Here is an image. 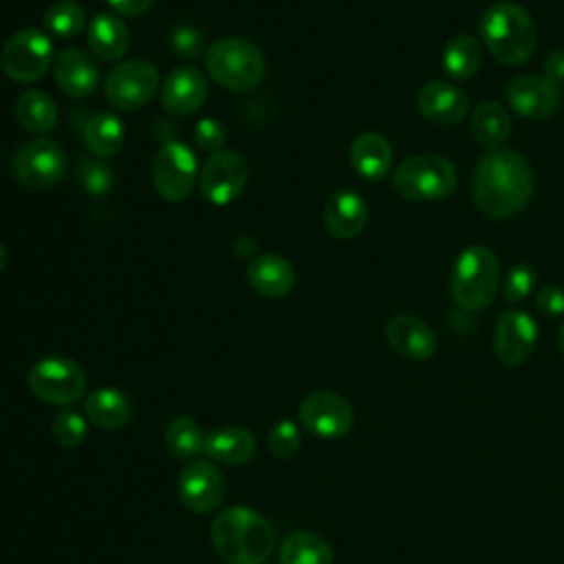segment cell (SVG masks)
Segmentation results:
<instances>
[{"mask_svg": "<svg viewBox=\"0 0 564 564\" xmlns=\"http://www.w3.org/2000/svg\"><path fill=\"white\" fill-rule=\"evenodd\" d=\"M251 289L264 297H282L295 284V269L278 253H260L247 267Z\"/></svg>", "mask_w": 564, "mask_h": 564, "instance_id": "cell-22", "label": "cell"}, {"mask_svg": "<svg viewBox=\"0 0 564 564\" xmlns=\"http://www.w3.org/2000/svg\"><path fill=\"white\" fill-rule=\"evenodd\" d=\"M205 432L192 416H174L165 425V447L178 460H192L203 452Z\"/></svg>", "mask_w": 564, "mask_h": 564, "instance_id": "cell-32", "label": "cell"}, {"mask_svg": "<svg viewBox=\"0 0 564 564\" xmlns=\"http://www.w3.org/2000/svg\"><path fill=\"white\" fill-rule=\"evenodd\" d=\"M178 498L192 513L214 511L225 496V480L218 467L207 458H192L178 474Z\"/></svg>", "mask_w": 564, "mask_h": 564, "instance_id": "cell-14", "label": "cell"}, {"mask_svg": "<svg viewBox=\"0 0 564 564\" xmlns=\"http://www.w3.org/2000/svg\"><path fill=\"white\" fill-rule=\"evenodd\" d=\"M55 82L68 97H88L99 84L97 62L77 46H66L55 57Z\"/></svg>", "mask_w": 564, "mask_h": 564, "instance_id": "cell-20", "label": "cell"}, {"mask_svg": "<svg viewBox=\"0 0 564 564\" xmlns=\"http://www.w3.org/2000/svg\"><path fill=\"white\" fill-rule=\"evenodd\" d=\"M106 2L115 9V13H121L128 18H139L152 7V0H106Z\"/></svg>", "mask_w": 564, "mask_h": 564, "instance_id": "cell-42", "label": "cell"}, {"mask_svg": "<svg viewBox=\"0 0 564 564\" xmlns=\"http://www.w3.org/2000/svg\"><path fill=\"white\" fill-rule=\"evenodd\" d=\"M51 432H53V438L57 441L59 447H66V449H75L79 447L86 436H88V419L75 410H59L55 416H53V423H51Z\"/></svg>", "mask_w": 564, "mask_h": 564, "instance_id": "cell-34", "label": "cell"}, {"mask_svg": "<svg viewBox=\"0 0 564 564\" xmlns=\"http://www.w3.org/2000/svg\"><path fill=\"white\" fill-rule=\"evenodd\" d=\"M482 62V46L467 33L454 35L443 48V70L449 79H469Z\"/></svg>", "mask_w": 564, "mask_h": 564, "instance_id": "cell-30", "label": "cell"}, {"mask_svg": "<svg viewBox=\"0 0 564 564\" xmlns=\"http://www.w3.org/2000/svg\"><path fill=\"white\" fill-rule=\"evenodd\" d=\"M531 194L533 172L520 152L496 148L480 156L471 178V198L485 216L511 218L527 207Z\"/></svg>", "mask_w": 564, "mask_h": 564, "instance_id": "cell-1", "label": "cell"}, {"mask_svg": "<svg viewBox=\"0 0 564 564\" xmlns=\"http://www.w3.org/2000/svg\"><path fill=\"white\" fill-rule=\"evenodd\" d=\"M280 564H335L330 544L311 531H295L284 538L278 551Z\"/></svg>", "mask_w": 564, "mask_h": 564, "instance_id": "cell-28", "label": "cell"}, {"mask_svg": "<svg viewBox=\"0 0 564 564\" xmlns=\"http://www.w3.org/2000/svg\"><path fill=\"white\" fill-rule=\"evenodd\" d=\"M383 335H386L388 346L399 357L410 359V361H425L438 348L436 333L430 328V324H425L423 319H419L414 315H405V313L394 315L386 324Z\"/></svg>", "mask_w": 564, "mask_h": 564, "instance_id": "cell-18", "label": "cell"}, {"mask_svg": "<svg viewBox=\"0 0 564 564\" xmlns=\"http://www.w3.org/2000/svg\"><path fill=\"white\" fill-rule=\"evenodd\" d=\"M86 42L99 59L115 62L126 55L130 31L115 13H97L86 29Z\"/></svg>", "mask_w": 564, "mask_h": 564, "instance_id": "cell-26", "label": "cell"}, {"mask_svg": "<svg viewBox=\"0 0 564 564\" xmlns=\"http://www.w3.org/2000/svg\"><path fill=\"white\" fill-rule=\"evenodd\" d=\"M505 97L511 110L529 121L549 119L560 106V88L546 77L535 75H520L509 82Z\"/></svg>", "mask_w": 564, "mask_h": 564, "instance_id": "cell-16", "label": "cell"}, {"mask_svg": "<svg viewBox=\"0 0 564 564\" xmlns=\"http://www.w3.org/2000/svg\"><path fill=\"white\" fill-rule=\"evenodd\" d=\"M297 414L302 427L324 441L346 436L355 423V410L348 399L330 390H315L304 397Z\"/></svg>", "mask_w": 564, "mask_h": 564, "instance_id": "cell-11", "label": "cell"}, {"mask_svg": "<svg viewBox=\"0 0 564 564\" xmlns=\"http://www.w3.org/2000/svg\"><path fill=\"white\" fill-rule=\"evenodd\" d=\"M416 108L432 123L454 126L469 112V97L458 84L434 79L416 93Z\"/></svg>", "mask_w": 564, "mask_h": 564, "instance_id": "cell-17", "label": "cell"}, {"mask_svg": "<svg viewBox=\"0 0 564 564\" xmlns=\"http://www.w3.org/2000/svg\"><path fill=\"white\" fill-rule=\"evenodd\" d=\"M225 139H227L225 126H223L220 121L212 119V117L200 119V121L196 123V128H194V141H196V145H198L203 152H212V154H214V152L223 150Z\"/></svg>", "mask_w": 564, "mask_h": 564, "instance_id": "cell-39", "label": "cell"}, {"mask_svg": "<svg viewBox=\"0 0 564 564\" xmlns=\"http://www.w3.org/2000/svg\"><path fill=\"white\" fill-rule=\"evenodd\" d=\"M77 176H79L84 189L95 194V196H101V194L110 192L112 181H115V174H112L110 165H106L97 159H82Z\"/></svg>", "mask_w": 564, "mask_h": 564, "instance_id": "cell-37", "label": "cell"}, {"mask_svg": "<svg viewBox=\"0 0 564 564\" xmlns=\"http://www.w3.org/2000/svg\"><path fill=\"white\" fill-rule=\"evenodd\" d=\"M458 183L456 165L441 154H416L394 167L392 185L399 196L414 203L447 198Z\"/></svg>", "mask_w": 564, "mask_h": 564, "instance_id": "cell-6", "label": "cell"}, {"mask_svg": "<svg viewBox=\"0 0 564 564\" xmlns=\"http://www.w3.org/2000/svg\"><path fill=\"white\" fill-rule=\"evenodd\" d=\"M214 551L227 564H264L275 546L273 524L249 507H227L209 524Z\"/></svg>", "mask_w": 564, "mask_h": 564, "instance_id": "cell-2", "label": "cell"}, {"mask_svg": "<svg viewBox=\"0 0 564 564\" xmlns=\"http://www.w3.org/2000/svg\"><path fill=\"white\" fill-rule=\"evenodd\" d=\"M152 185L156 194L170 203H178L189 196L196 185L198 163L196 154L181 141H167L156 152L150 167Z\"/></svg>", "mask_w": 564, "mask_h": 564, "instance_id": "cell-9", "label": "cell"}, {"mask_svg": "<svg viewBox=\"0 0 564 564\" xmlns=\"http://www.w3.org/2000/svg\"><path fill=\"white\" fill-rule=\"evenodd\" d=\"M4 264H7V249L0 245V271L4 269Z\"/></svg>", "mask_w": 564, "mask_h": 564, "instance_id": "cell-44", "label": "cell"}, {"mask_svg": "<svg viewBox=\"0 0 564 564\" xmlns=\"http://www.w3.org/2000/svg\"><path fill=\"white\" fill-rule=\"evenodd\" d=\"M471 137L487 150L502 148L511 132V117L498 101H480L469 117Z\"/></svg>", "mask_w": 564, "mask_h": 564, "instance_id": "cell-27", "label": "cell"}, {"mask_svg": "<svg viewBox=\"0 0 564 564\" xmlns=\"http://www.w3.org/2000/svg\"><path fill=\"white\" fill-rule=\"evenodd\" d=\"M247 178H249V165L245 156L231 150H218L203 163L198 185L207 203L216 207H225L242 194Z\"/></svg>", "mask_w": 564, "mask_h": 564, "instance_id": "cell-13", "label": "cell"}, {"mask_svg": "<svg viewBox=\"0 0 564 564\" xmlns=\"http://www.w3.org/2000/svg\"><path fill=\"white\" fill-rule=\"evenodd\" d=\"M207 97V82L200 70L192 66L174 68L161 86V104L176 117L194 115Z\"/></svg>", "mask_w": 564, "mask_h": 564, "instance_id": "cell-19", "label": "cell"}, {"mask_svg": "<svg viewBox=\"0 0 564 564\" xmlns=\"http://www.w3.org/2000/svg\"><path fill=\"white\" fill-rule=\"evenodd\" d=\"M205 68L223 88L249 93L260 86L264 77V57L260 48L245 37H223L205 48Z\"/></svg>", "mask_w": 564, "mask_h": 564, "instance_id": "cell-5", "label": "cell"}, {"mask_svg": "<svg viewBox=\"0 0 564 564\" xmlns=\"http://www.w3.org/2000/svg\"><path fill=\"white\" fill-rule=\"evenodd\" d=\"M366 220L368 205L355 189H337L324 205V225L339 240L359 236L366 227Z\"/></svg>", "mask_w": 564, "mask_h": 564, "instance_id": "cell-21", "label": "cell"}, {"mask_svg": "<svg viewBox=\"0 0 564 564\" xmlns=\"http://www.w3.org/2000/svg\"><path fill=\"white\" fill-rule=\"evenodd\" d=\"M15 119L24 130L44 134L57 126V106L44 90H26L15 101Z\"/></svg>", "mask_w": 564, "mask_h": 564, "instance_id": "cell-29", "label": "cell"}, {"mask_svg": "<svg viewBox=\"0 0 564 564\" xmlns=\"http://www.w3.org/2000/svg\"><path fill=\"white\" fill-rule=\"evenodd\" d=\"M126 139V128L112 112H97L88 119L84 128V143L97 156H112L121 150Z\"/></svg>", "mask_w": 564, "mask_h": 564, "instance_id": "cell-31", "label": "cell"}, {"mask_svg": "<svg viewBox=\"0 0 564 564\" xmlns=\"http://www.w3.org/2000/svg\"><path fill=\"white\" fill-rule=\"evenodd\" d=\"M159 88V70L145 59H128L117 64L106 82L104 95L110 106L123 112L143 108Z\"/></svg>", "mask_w": 564, "mask_h": 564, "instance_id": "cell-8", "label": "cell"}, {"mask_svg": "<svg viewBox=\"0 0 564 564\" xmlns=\"http://www.w3.org/2000/svg\"><path fill=\"white\" fill-rule=\"evenodd\" d=\"M535 306L546 317H560L564 315V289L557 284H546L535 295Z\"/></svg>", "mask_w": 564, "mask_h": 564, "instance_id": "cell-40", "label": "cell"}, {"mask_svg": "<svg viewBox=\"0 0 564 564\" xmlns=\"http://www.w3.org/2000/svg\"><path fill=\"white\" fill-rule=\"evenodd\" d=\"M538 273L531 264H516L505 273L502 280V295L509 304L527 300L535 291Z\"/></svg>", "mask_w": 564, "mask_h": 564, "instance_id": "cell-36", "label": "cell"}, {"mask_svg": "<svg viewBox=\"0 0 564 564\" xmlns=\"http://www.w3.org/2000/svg\"><path fill=\"white\" fill-rule=\"evenodd\" d=\"M355 172L368 181H381L392 167V145L379 132H361L350 145Z\"/></svg>", "mask_w": 564, "mask_h": 564, "instance_id": "cell-25", "label": "cell"}, {"mask_svg": "<svg viewBox=\"0 0 564 564\" xmlns=\"http://www.w3.org/2000/svg\"><path fill=\"white\" fill-rule=\"evenodd\" d=\"M170 42H172V48L178 55L192 59V57H198L203 53L205 33L200 29H196L194 24H178L176 29H172Z\"/></svg>", "mask_w": 564, "mask_h": 564, "instance_id": "cell-38", "label": "cell"}, {"mask_svg": "<svg viewBox=\"0 0 564 564\" xmlns=\"http://www.w3.org/2000/svg\"><path fill=\"white\" fill-rule=\"evenodd\" d=\"M64 152L48 137L26 141L13 156V174L29 189H51L64 176Z\"/></svg>", "mask_w": 564, "mask_h": 564, "instance_id": "cell-12", "label": "cell"}, {"mask_svg": "<svg viewBox=\"0 0 564 564\" xmlns=\"http://www.w3.org/2000/svg\"><path fill=\"white\" fill-rule=\"evenodd\" d=\"M557 348H560V352L564 355V319H562V324H560V328H557Z\"/></svg>", "mask_w": 564, "mask_h": 564, "instance_id": "cell-43", "label": "cell"}, {"mask_svg": "<svg viewBox=\"0 0 564 564\" xmlns=\"http://www.w3.org/2000/svg\"><path fill=\"white\" fill-rule=\"evenodd\" d=\"M203 452L223 465H245L256 454V438L245 427L225 425L205 434Z\"/></svg>", "mask_w": 564, "mask_h": 564, "instance_id": "cell-24", "label": "cell"}, {"mask_svg": "<svg viewBox=\"0 0 564 564\" xmlns=\"http://www.w3.org/2000/svg\"><path fill=\"white\" fill-rule=\"evenodd\" d=\"M84 26H86V15L82 7L73 0L53 2L44 13V29L64 40L79 35Z\"/></svg>", "mask_w": 564, "mask_h": 564, "instance_id": "cell-33", "label": "cell"}, {"mask_svg": "<svg viewBox=\"0 0 564 564\" xmlns=\"http://www.w3.org/2000/svg\"><path fill=\"white\" fill-rule=\"evenodd\" d=\"M26 383L37 399L53 405H70L84 397L86 375L68 357H44L31 366Z\"/></svg>", "mask_w": 564, "mask_h": 564, "instance_id": "cell-7", "label": "cell"}, {"mask_svg": "<svg viewBox=\"0 0 564 564\" xmlns=\"http://www.w3.org/2000/svg\"><path fill=\"white\" fill-rule=\"evenodd\" d=\"M544 77L555 86L564 84V51H553L544 59Z\"/></svg>", "mask_w": 564, "mask_h": 564, "instance_id": "cell-41", "label": "cell"}, {"mask_svg": "<svg viewBox=\"0 0 564 564\" xmlns=\"http://www.w3.org/2000/svg\"><path fill=\"white\" fill-rule=\"evenodd\" d=\"M538 326L535 319L518 308L505 311L494 328V355L502 366H522L535 350Z\"/></svg>", "mask_w": 564, "mask_h": 564, "instance_id": "cell-15", "label": "cell"}, {"mask_svg": "<svg viewBox=\"0 0 564 564\" xmlns=\"http://www.w3.org/2000/svg\"><path fill=\"white\" fill-rule=\"evenodd\" d=\"M84 416L99 430H119L130 421L132 403L126 392L101 386L86 397Z\"/></svg>", "mask_w": 564, "mask_h": 564, "instance_id": "cell-23", "label": "cell"}, {"mask_svg": "<svg viewBox=\"0 0 564 564\" xmlns=\"http://www.w3.org/2000/svg\"><path fill=\"white\" fill-rule=\"evenodd\" d=\"M53 57V44L48 35L40 29H22L13 33L0 55L2 70L9 79L18 84L37 82Z\"/></svg>", "mask_w": 564, "mask_h": 564, "instance_id": "cell-10", "label": "cell"}, {"mask_svg": "<svg viewBox=\"0 0 564 564\" xmlns=\"http://www.w3.org/2000/svg\"><path fill=\"white\" fill-rule=\"evenodd\" d=\"M500 284V262L485 245L465 247L452 267L449 293L463 311H485L494 304Z\"/></svg>", "mask_w": 564, "mask_h": 564, "instance_id": "cell-4", "label": "cell"}, {"mask_svg": "<svg viewBox=\"0 0 564 564\" xmlns=\"http://www.w3.org/2000/svg\"><path fill=\"white\" fill-rule=\"evenodd\" d=\"M300 443H302V432H300L297 423L291 421V419L278 421V423L269 430V436H267L269 452H271L275 458H280V460H286V458L295 456L297 449H300Z\"/></svg>", "mask_w": 564, "mask_h": 564, "instance_id": "cell-35", "label": "cell"}, {"mask_svg": "<svg viewBox=\"0 0 564 564\" xmlns=\"http://www.w3.org/2000/svg\"><path fill=\"white\" fill-rule=\"evenodd\" d=\"M480 37L500 64L520 66L533 55L538 31L533 18L520 4L494 2L480 18Z\"/></svg>", "mask_w": 564, "mask_h": 564, "instance_id": "cell-3", "label": "cell"}]
</instances>
